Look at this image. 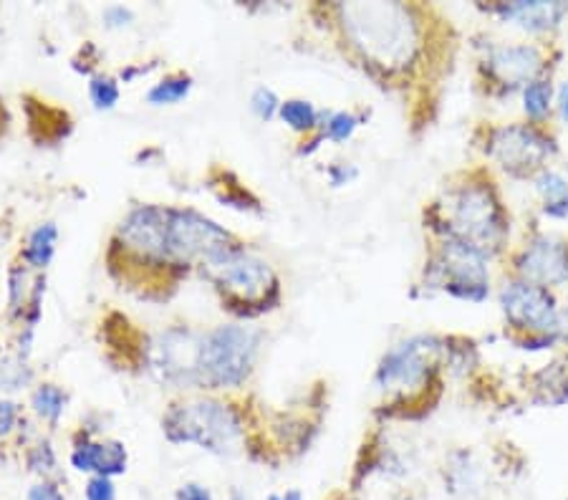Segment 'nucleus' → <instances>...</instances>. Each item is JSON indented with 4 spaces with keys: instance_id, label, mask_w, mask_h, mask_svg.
Here are the masks:
<instances>
[{
    "instance_id": "nucleus-1",
    "label": "nucleus",
    "mask_w": 568,
    "mask_h": 500,
    "mask_svg": "<svg viewBox=\"0 0 568 500\" xmlns=\"http://www.w3.org/2000/svg\"><path fill=\"white\" fill-rule=\"evenodd\" d=\"M346 39L366 61L399 71L417 53V23L399 3H346L338 8Z\"/></svg>"
},
{
    "instance_id": "nucleus-2",
    "label": "nucleus",
    "mask_w": 568,
    "mask_h": 500,
    "mask_svg": "<svg viewBox=\"0 0 568 500\" xmlns=\"http://www.w3.org/2000/svg\"><path fill=\"white\" fill-rule=\"evenodd\" d=\"M255 354L258 334L243 326H220L210 334H200L195 387H237L251 375Z\"/></svg>"
},
{
    "instance_id": "nucleus-3",
    "label": "nucleus",
    "mask_w": 568,
    "mask_h": 500,
    "mask_svg": "<svg viewBox=\"0 0 568 500\" xmlns=\"http://www.w3.org/2000/svg\"><path fill=\"white\" fill-rule=\"evenodd\" d=\"M164 435L170 442H192L203 450L225 455L233 452L241 440V422L233 409L203 399V402L172 407L164 417Z\"/></svg>"
},
{
    "instance_id": "nucleus-4",
    "label": "nucleus",
    "mask_w": 568,
    "mask_h": 500,
    "mask_svg": "<svg viewBox=\"0 0 568 500\" xmlns=\"http://www.w3.org/2000/svg\"><path fill=\"white\" fill-rule=\"evenodd\" d=\"M447 231L453 241L473 245L475 251L485 253L500 248L506 235V217H503L500 203L490 187L470 185L450 197L447 205Z\"/></svg>"
},
{
    "instance_id": "nucleus-5",
    "label": "nucleus",
    "mask_w": 568,
    "mask_h": 500,
    "mask_svg": "<svg viewBox=\"0 0 568 500\" xmlns=\"http://www.w3.org/2000/svg\"><path fill=\"white\" fill-rule=\"evenodd\" d=\"M207 278L217 288L225 290L227 298L243 304L268 302V296L278 294V280L268 268V263L243 253L237 248H225L203 261Z\"/></svg>"
},
{
    "instance_id": "nucleus-6",
    "label": "nucleus",
    "mask_w": 568,
    "mask_h": 500,
    "mask_svg": "<svg viewBox=\"0 0 568 500\" xmlns=\"http://www.w3.org/2000/svg\"><path fill=\"white\" fill-rule=\"evenodd\" d=\"M168 258L190 263L192 258L207 261L215 253L231 248V235L207 217L190 211H168Z\"/></svg>"
},
{
    "instance_id": "nucleus-7",
    "label": "nucleus",
    "mask_w": 568,
    "mask_h": 500,
    "mask_svg": "<svg viewBox=\"0 0 568 500\" xmlns=\"http://www.w3.org/2000/svg\"><path fill=\"white\" fill-rule=\"evenodd\" d=\"M435 271L439 273L443 286L457 298L467 302H483L488 296V268L485 256L473 245L460 241H447L439 253Z\"/></svg>"
},
{
    "instance_id": "nucleus-8",
    "label": "nucleus",
    "mask_w": 568,
    "mask_h": 500,
    "mask_svg": "<svg viewBox=\"0 0 568 500\" xmlns=\"http://www.w3.org/2000/svg\"><path fill=\"white\" fill-rule=\"evenodd\" d=\"M503 312L518 329H530L540 336L561 329V316H558L554 296L530 280H516L503 290Z\"/></svg>"
},
{
    "instance_id": "nucleus-9",
    "label": "nucleus",
    "mask_w": 568,
    "mask_h": 500,
    "mask_svg": "<svg viewBox=\"0 0 568 500\" xmlns=\"http://www.w3.org/2000/svg\"><path fill=\"white\" fill-rule=\"evenodd\" d=\"M551 140L536 126H503L493 134V154L510 172H528L538 167L554 152Z\"/></svg>"
},
{
    "instance_id": "nucleus-10",
    "label": "nucleus",
    "mask_w": 568,
    "mask_h": 500,
    "mask_svg": "<svg viewBox=\"0 0 568 500\" xmlns=\"http://www.w3.org/2000/svg\"><path fill=\"white\" fill-rule=\"evenodd\" d=\"M437 349L439 344L435 339H425V336L402 344V347L389 351L387 359L382 361L377 381L384 389L419 385V381L427 377V369L429 364H433Z\"/></svg>"
},
{
    "instance_id": "nucleus-11",
    "label": "nucleus",
    "mask_w": 568,
    "mask_h": 500,
    "mask_svg": "<svg viewBox=\"0 0 568 500\" xmlns=\"http://www.w3.org/2000/svg\"><path fill=\"white\" fill-rule=\"evenodd\" d=\"M518 271L530 284L561 286L568 280V248L556 238H538L518 258Z\"/></svg>"
},
{
    "instance_id": "nucleus-12",
    "label": "nucleus",
    "mask_w": 568,
    "mask_h": 500,
    "mask_svg": "<svg viewBox=\"0 0 568 500\" xmlns=\"http://www.w3.org/2000/svg\"><path fill=\"white\" fill-rule=\"evenodd\" d=\"M490 69L503 84H524L540 71V53L534 45H506L493 53Z\"/></svg>"
},
{
    "instance_id": "nucleus-13",
    "label": "nucleus",
    "mask_w": 568,
    "mask_h": 500,
    "mask_svg": "<svg viewBox=\"0 0 568 500\" xmlns=\"http://www.w3.org/2000/svg\"><path fill=\"white\" fill-rule=\"evenodd\" d=\"M71 462L81 472H97V476L114 478L126 470V450L122 442H87L73 450Z\"/></svg>"
},
{
    "instance_id": "nucleus-14",
    "label": "nucleus",
    "mask_w": 568,
    "mask_h": 500,
    "mask_svg": "<svg viewBox=\"0 0 568 500\" xmlns=\"http://www.w3.org/2000/svg\"><path fill=\"white\" fill-rule=\"evenodd\" d=\"M503 18L508 21H516L528 31H546L558 25V21L568 13L566 3H544V0H536V3H510L498 8Z\"/></svg>"
},
{
    "instance_id": "nucleus-15",
    "label": "nucleus",
    "mask_w": 568,
    "mask_h": 500,
    "mask_svg": "<svg viewBox=\"0 0 568 500\" xmlns=\"http://www.w3.org/2000/svg\"><path fill=\"white\" fill-rule=\"evenodd\" d=\"M538 193L546 200V213L551 217L568 215V180L558 172H540L536 180Z\"/></svg>"
},
{
    "instance_id": "nucleus-16",
    "label": "nucleus",
    "mask_w": 568,
    "mask_h": 500,
    "mask_svg": "<svg viewBox=\"0 0 568 500\" xmlns=\"http://www.w3.org/2000/svg\"><path fill=\"white\" fill-rule=\"evenodd\" d=\"M53 245H57V227H53V223L39 225L31 233L29 245H26V261L33 263L36 268L45 266L53 256Z\"/></svg>"
},
{
    "instance_id": "nucleus-17",
    "label": "nucleus",
    "mask_w": 568,
    "mask_h": 500,
    "mask_svg": "<svg viewBox=\"0 0 568 500\" xmlns=\"http://www.w3.org/2000/svg\"><path fill=\"white\" fill-rule=\"evenodd\" d=\"M524 99L526 112L534 116V120H540V116H546L548 109H551V86H548V81H530Z\"/></svg>"
},
{
    "instance_id": "nucleus-18",
    "label": "nucleus",
    "mask_w": 568,
    "mask_h": 500,
    "mask_svg": "<svg viewBox=\"0 0 568 500\" xmlns=\"http://www.w3.org/2000/svg\"><path fill=\"white\" fill-rule=\"evenodd\" d=\"M281 116H283V122L293 126V130H298V132H306L316 124V109L311 106L308 102L281 104Z\"/></svg>"
},
{
    "instance_id": "nucleus-19",
    "label": "nucleus",
    "mask_w": 568,
    "mask_h": 500,
    "mask_svg": "<svg viewBox=\"0 0 568 500\" xmlns=\"http://www.w3.org/2000/svg\"><path fill=\"white\" fill-rule=\"evenodd\" d=\"M190 86L192 84L187 76H172L150 91V102L152 104H175L182 96H187Z\"/></svg>"
},
{
    "instance_id": "nucleus-20",
    "label": "nucleus",
    "mask_w": 568,
    "mask_h": 500,
    "mask_svg": "<svg viewBox=\"0 0 568 500\" xmlns=\"http://www.w3.org/2000/svg\"><path fill=\"white\" fill-rule=\"evenodd\" d=\"M33 405H36V409H39V415L45 417V420L57 422L59 415H61V409H63L61 389L51 387V385L41 387L39 392H36V397H33Z\"/></svg>"
},
{
    "instance_id": "nucleus-21",
    "label": "nucleus",
    "mask_w": 568,
    "mask_h": 500,
    "mask_svg": "<svg viewBox=\"0 0 568 500\" xmlns=\"http://www.w3.org/2000/svg\"><path fill=\"white\" fill-rule=\"evenodd\" d=\"M89 91H91V99H94V104L99 109H112L116 104V99H119L116 84L106 76H97L94 81H91Z\"/></svg>"
},
{
    "instance_id": "nucleus-22",
    "label": "nucleus",
    "mask_w": 568,
    "mask_h": 500,
    "mask_svg": "<svg viewBox=\"0 0 568 500\" xmlns=\"http://www.w3.org/2000/svg\"><path fill=\"white\" fill-rule=\"evenodd\" d=\"M354 130H356V116L346 114V112H342V114H334L332 120H328V124H326V134H328V140H334V142H344V140H349V136L354 134Z\"/></svg>"
},
{
    "instance_id": "nucleus-23",
    "label": "nucleus",
    "mask_w": 568,
    "mask_h": 500,
    "mask_svg": "<svg viewBox=\"0 0 568 500\" xmlns=\"http://www.w3.org/2000/svg\"><path fill=\"white\" fill-rule=\"evenodd\" d=\"M251 104H253V112L258 114L261 120H271V116L276 114V109H278V99L271 89H258L253 94Z\"/></svg>"
},
{
    "instance_id": "nucleus-24",
    "label": "nucleus",
    "mask_w": 568,
    "mask_h": 500,
    "mask_svg": "<svg viewBox=\"0 0 568 500\" xmlns=\"http://www.w3.org/2000/svg\"><path fill=\"white\" fill-rule=\"evenodd\" d=\"M87 500H116V490L112 478L94 476L87 483Z\"/></svg>"
},
{
    "instance_id": "nucleus-25",
    "label": "nucleus",
    "mask_w": 568,
    "mask_h": 500,
    "mask_svg": "<svg viewBox=\"0 0 568 500\" xmlns=\"http://www.w3.org/2000/svg\"><path fill=\"white\" fill-rule=\"evenodd\" d=\"M29 500H67L53 483H39L29 490Z\"/></svg>"
},
{
    "instance_id": "nucleus-26",
    "label": "nucleus",
    "mask_w": 568,
    "mask_h": 500,
    "mask_svg": "<svg viewBox=\"0 0 568 500\" xmlns=\"http://www.w3.org/2000/svg\"><path fill=\"white\" fill-rule=\"evenodd\" d=\"M178 500H213L210 490L197 486V483H187L178 490Z\"/></svg>"
},
{
    "instance_id": "nucleus-27",
    "label": "nucleus",
    "mask_w": 568,
    "mask_h": 500,
    "mask_svg": "<svg viewBox=\"0 0 568 500\" xmlns=\"http://www.w3.org/2000/svg\"><path fill=\"white\" fill-rule=\"evenodd\" d=\"M16 422V407L11 402H0V435H6Z\"/></svg>"
},
{
    "instance_id": "nucleus-28",
    "label": "nucleus",
    "mask_w": 568,
    "mask_h": 500,
    "mask_svg": "<svg viewBox=\"0 0 568 500\" xmlns=\"http://www.w3.org/2000/svg\"><path fill=\"white\" fill-rule=\"evenodd\" d=\"M558 112H561V116L568 122V81L558 89Z\"/></svg>"
},
{
    "instance_id": "nucleus-29",
    "label": "nucleus",
    "mask_w": 568,
    "mask_h": 500,
    "mask_svg": "<svg viewBox=\"0 0 568 500\" xmlns=\"http://www.w3.org/2000/svg\"><path fill=\"white\" fill-rule=\"evenodd\" d=\"M352 177H356V170H349V172H346V170H332V182H334V185H344V182L346 180H352Z\"/></svg>"
},
{
    "instance_id": "nucleus-30",
    "label": "nucleus",
    "mask_w": 568,
    "mask_h": 500,
    "mask_svg": "<svg viewBox=\"0 0 568 500\" xmlns=\"http://www.w3.org/2000/svg\"><path fill=\"white\" fill-rule=\"evenodd\" d=\"M268 500H304V496H301V490H286V493L268 496Z\"/></svg>"
},
{
    "instance_id": "nucleus-31",
    "label": "nucleus",
    "mask_w": 568,
    "mask_h": 500,
    "mask_svg": "<svg viewBox=\"0 0 568 500\" xmlns=\"http://www.w3.org/2000/svg\"><path fill=\"white\" fill-rule=\"evenodd\" d=\"M231 500H248V496L241 493V490H233V493H231Z\"/></svg>"
},
{
    "instance_id": "nucleus-32",
    "label": "nucleus",
    "mask_w": 568,
    "mask_h": 500,
    "mask_svg": "<svg viewBox=\"0 0 568 500\" xmlns=\"http://www.w3.org/2000/svg\"><path fill=\"white\" fill-rule=\"evenodd\" d=\"M566 326H568V312H566Z\"/></svg>"
},
{
    "instance_id": "nucleus-33",
    "label": "nucleus",
    "mask_w": 568,
    "mask_h": 500,
    "mask_svg": "<svg viewBox=\"0 0 568 500\" xmlns=\"http://www.w3.org/2000/svg\"><path fill=\"white\" fill-rule=\"evenodd\" d=\"M566 500H568V498H566Z\"/></svg>"
}]
</instances>
